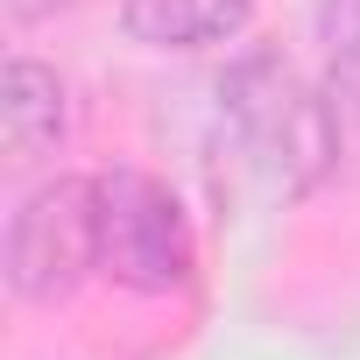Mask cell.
Returning a JSON list of instances; mask_svg holds the SVG:
<instances>
[{
  "label": "cell",
  "instance_id": "cell-2",
  "mask_svg": "<svg viewBox=\"0 0 360 360\" xmlns=\"http://www.w3.org/2000/svg\"><path fill=\"white\" fill-rule=\"evenodd\" d=\"M99 269V176H57L8 219V290L22 304H64Z\"/></svg>",
  "mask_w": 360,
  "mask_h": 360
},
{
  "label": "cell",
  "instance_id": "cell-1",
  "mask_svg": "<svg viewBox=\"0 0 360 360\" xmlns=\"http://www.w3.org/2000/svg\"><path fill=\"white\" fill-rule=\"evenodd\" d=\"M219 99H226V127H233V141H240L248 162L269 176L276 198H304L318 176L339 162L332 99H318L290 64H276V57H248L240 71H226Z\"/></svg>",
  "mask_w": 360,
  "mask_h": 360
},
{
  "label": "cell",
  "instance_id": "cell-3",
  "mask_svg": "<svg viewBox=\"0 0 360 360\" xmlns=\"http://www.w3.org/2000/svg\"><path fill=\"white\" fill-rule=\"evenodd\" d=\"M99 269L127 290H148V297L191 283L184 205L148 169H106L99 176Z\"/></svg>",
  "mask_w": 360,
  "mask_h": 360
},
{
  "label": "cell",
  "instance_id": "cell-4",
  "mask_svg": "<svg viewBox=\"0 0 360 360\" xmlns=\"http://www.w3.org/2000/svg\"><path fill=\"white\" fill-rule=\"evenodd\" d=\"M64 127H71L64 78L36 57H8V71H0V141H8V155H43L64 141Z\"/></svg>",
  "mask_w": 360,
  "mask_h": 360
},
{
  "label": "cell",
  "instance_id": "cell-5",
  "mask_svg": "<svg viewBox=\"0 0 360 360\" xmlns=\"http://www.w3.org/2000/svg\"><path fill=\"white\" fill-rule=\"evenodd\" d=\"M255 15V0H127L120 22L134 43L148 50H205V43H226L240 36Z\"/></svg>",
  "mask_w": 360,
  "mask_h": 360
},
{
  "label": "cell",
  "instance_id": "cell-6",
  "mask_svg": "<svg viewBox=\"0 0 360 360\" xmlns=\"http://www.w3.org/2000/svg\"><path fill=\"white\" fill-rule=\"evenodd\" d=\"M318 43L332 50V71L360 78V0H318Z\"/></svg>",
  "mask_w": 360,
  "mask_h": 360
},
{
  "label": "cell",
  "instance_id": "cell-7",
  "mask_svg": "<svg viewBox=\"0 0 360 360\" xmlns=\"http://www.w3.org/2000/svg\"><path fill=\"white\" fill-rule=\"evenodd\" d=\"M332 127H339V155H360V78L332 71Z\"/></svg>",
  "mask_w": 360,
  "mask_h": 360
}]
</instances>
